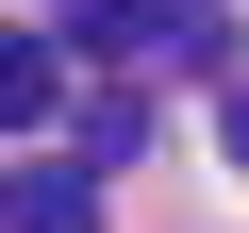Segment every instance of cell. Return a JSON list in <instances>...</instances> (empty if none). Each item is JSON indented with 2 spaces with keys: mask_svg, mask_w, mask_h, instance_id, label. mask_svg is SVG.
I'll use <instances>...</instances> for the list:
<instances>
[{
  "mask_svg": "<svg viewBox=\"0 0 249 233\" xmlns=\"http://www.w3.org/2000/svg\"><path fill=\"white\" fill-rule=\"evenodd\" d=\"M0 116H17V134H50V116H67V50H50V34L0 50Z\"/></svg>",
  "mask_w": 249,
  "mask_h": 233,
  "instance_id": "1",
  "label": "cell"
},
{
  "mask_svg": "<svg viewBox=\"0 0 249 233\" xmlns=\"http://www.w3.org/2000/svg\"><path fill=\"white\" fill-rule=\"evenodd\" d=\"M133 150H150V100H133V83H116V100L83 116V167H133Z\"/></svg>",
  "mask_w": 249,
  "mask_h": 233,
  "instance_id": "3",
  "label": "cell"
},
{
  "mask_svg": "<svg viewBox=\"0 0 249 233\" xmlns=\"http://www.w3.org/2000/svg\"><path fill=\"white\" fill-rule=\"evenodd\" d=\"M0 233H83V167H17L0 183Z\"/></svg>",
  "mask_w": 249,
  "mask_h": 233,
  "instance_id": "2",
  "label": "cell"
},
{
  "mask_svg": "<svg viewBox=\"0 0 249 233\" xmlns=\"http://www.w3.org/2000/svg\"><path fill=\"white\" fill-rule=\"evenodd\" d=\"M232 167H249V83H232Z\"/></svg>",
  "mask_w": 249,
  "mask_h": 233,
  "instance_id": "4",
  "label": "cell"
}]
</instances>
